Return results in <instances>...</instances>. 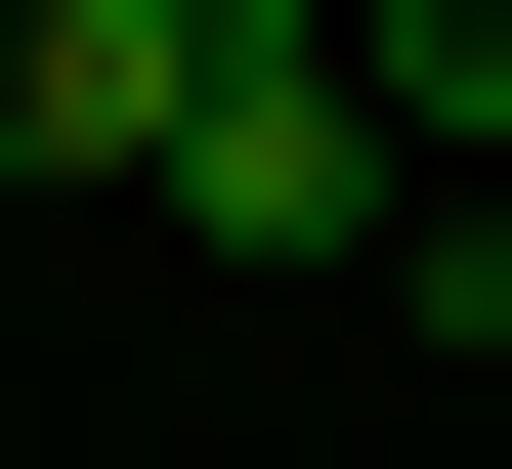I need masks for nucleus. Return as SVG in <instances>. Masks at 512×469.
Instances as JSON below:
<instances>
[{"label":"nucleus","mask_w":512,"mask_h":469,"mask_svg":"<svg viewBox=\"0 0 512 469\" xmlns=\"http://www.w3.org/2000/svg\"><path fill=\"white\" fill-rule=\"evenodd\" d=\"M384 171H427V128H384L342 0H214V86H171V171H128V214H214V256H384Z\"/></svg>","instance_id":"nucleus-1"},{"label":"nucleus","mask_w":512,"mask_h":469,"mask_svg":"<svg viewBox=\"0 0 512 469\" xmlns=\"http://www.w3.org/2000/svg\"><path fill=\"white\" fill-rule=\"evenodd\" d=\"M171 86H214V0H0V171H171Z\"/></svg>","instance_id":"nucleus-2"},{"label":"nucleus","mask_w":512,"mask_h":469,"mask_svg":"<svg viewBox=\"0 0 512 469\" xmlns=\"http://www.w3.org/2000/svg\"><path fill=\"white\" fill-rule=\"evenodd\" d=\"M384 43V128H427V171H512V0H342Z\"/></svg>","instance_id":"nucleus-3"},{"label":"nucleus","mask_w":512,"mask_h":469,"mask_svg":"<svg viewBox=\"0 0 512 469\" xmlns=\"http://www.w3.org/2000/svg\"><path fill=\"white\" fill-rule=\"evenodd\" d=\"M427 299H470V342H512V171H470V256H427Z\"/></svg>","instance_id":"nucleus-4"}]
</instances>
